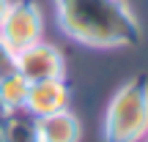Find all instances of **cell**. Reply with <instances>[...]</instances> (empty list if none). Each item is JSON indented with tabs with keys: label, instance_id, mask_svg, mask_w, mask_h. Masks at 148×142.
<instances>
[{
	"label": "cell",
	"instance_id": "1",
	"mask_svg": "<svg viewBox=\"0 0 148 142\" xmlns=\"http://www.w3.org/2000/svg\"><path fill=\"white\" fill-rule=\"evenodd\" d=\"M55 11L60 30L77 44L110 49L140 41V25L123 0H55Z\"/></svg>",
	"mask_w": 148,
	"mask_h": 142
},
{
	"label": "cell",
	"instance_id": "2",
	"mask_svg": "<svg viewBox=\"0 0 148 142\" xmlns=\"http://www.w3.org/2000/svg\"><path fill=\"white\" fill-rule=\"evenodd\" d=\"M148 137V77L129 79L112 96L104 115L107 142H140Z\"/></svg>",
	"mask_w": 148,
	"mask_h": 142
},
{
	"label": "cell",
	"instance_id": "3",
	"mask_svg": "<svg viewBox=\"0 0 148 142\" xmlns=\"http://www.w3.org/2000/svg\"><path fill=\"white\" fill-rule=\"evenodd\" d=\"M0 38L11 52L30 47L44 38V16L36 0H11L3 22H0Z\"/></svg>",
	"mask_w": 148,
	"mask_h": 142
},
{
	"label": "cell",
	"instance_id": "4",
	"mask_svg": "<svg viewBox=\"0 0 148 142\" xmlns=\"http://www.w3.org/2000/svg\"><path fill=\"white\" fill-rule=\"evenodd\" d=\"M14 69L27 79V82H38V79H55L66 77V58L55 44L49 41H36L30 47L19 49L14 55Z\"/></svg>",
	"mask_w": 148,
	"mask_h": 142
},
{
	"label": "cell",
	"instance_id": "5",
	"mask_svg": "<svg viewBox=\"0 0 148 142\" xmlns=\"http://www.w3.org/2000/svg\"><path fill=\"white\" fill-rule=\"evenodd\" d=\"M69 101H71V88L66 82V77L38 79V82L27 85L25 109L30 115H36V118H47V115L69 109Z\"/></svg>",
	"mask_w": 148,
	"mask_h": 142
},
{
	"label": "cell",
	"instance_id": "6",
	"mask_svg": "<svg viewBox=\"0 0 148 142\" xmlns=\"http://www.w3.org/2000/svg\"><path fill=\"white\" fill-rule=\"evenodd\" d=\"M38 134H41V142H79L82 126L74 112L63 109L55 115L38 118Z\"/></svg>",
	"mask_w": 148,
	"mask_h": 142
},
{
	"label": "cell",
	"instance_id": "7",
	"mask_svg": "<svg viewBox=\"0 0 148 142\" xmlns=\"http://www.w3.org/2000/svg\"><path fill=\"white\" fill-rule=\"evenodd\" d=\"M0 128H3V142H41L38 118L27 109H11Z\"/></svg>",
	"mask_w": 148,
	"mask_h": 142
},
{
	"label": "cell",
	"instance_id": "8",
	"mask_svg": "<svg viewBox=\"0 0 148 142\" xmlns=\"http://www.w3.org/2000/svg\"><path fill=\"white\" fill-rule=\"evenodd\" d=\"M27 79L19 71H8L0 77V99L5 101L8 109H25V99H27Z\"/></svg>",
	"mask_w": 148,
	"mask_h": 142
},
{
	"label": "cell",
	"instance_id": "9",
	"mask_svg": "<svg viewBox=\"0 0 148 142\" xmlns=\"http://www.w3.org/2000/svg\"><path fill=\"white\" fill-rule=\"evenodd\" d=\"M8 71H14V52H11L3 44V38H0V77L8 74Z\"/></svg>",
	"mask_w": 148,
	"mask_h": 142
},
{
	"label": "cell",
	"instance_id": "10",
	"mask_svg": "<svg viewBox=\"0 0 148 142\" xmlns=\"http://www.w3.org/2000/svg\"><path fill=\"white\" fill-rule=\"evenodd\" d=\"M8 112H11V109H8V107H5V101L0 99V126H3V120H5V118H8Z\"/></svg>",
	"mask_w": 148,
	"mask_h": 142
},
{
	"label": "cell",
	"instance_id": "11",
	"mask_svg": "<svg viewBox=\"0 0 148 142\" xmlns=\"http://www.w3.org/2000/svg\"><path fill=\"white\" fill-rule=\"evenodd\" d=\"M8 5H11V0H0V22H3L5 11H8Z\"/></svg>",
	"mask_w": 148,
	"mask_h": 142
},
{
	"label": "cell",
	"instance_id": "12",
	"mask_svg": "<svg viewBox=\"0 0 148 142\" xmlns=\"http://www.w3.org/2000/svg\"><path fill=\"white\" fill-rule=\"evenodd\" d=\"M0 142H3V128H0Z\"/></svg>",
	"mask_w": 148,
	"mask_h": 142
},
{
	"label": "cell",
	"instance_id": "13",
	"mask_svg": "<svg viewBox=\"0 0 148 142\" xmlns=\"http://www.w3.org/2000/svg\"><path fill=\"white\" fill-rule=\"evenodd\" d=\"M145 142H148V137H145Z\"/></svg>",
	"mask_w": 148,
	"mask_h": 142
}]
</instances>
